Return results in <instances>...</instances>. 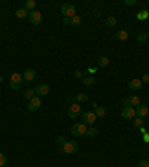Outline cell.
<instances>
[{
    "instance_id": "1",
    "label": "cell",
    "mask_w": 149,
    "mask_h": 167,
    "mask_svg": "<svg viewBox=\"0 0 149 167\" xmlns=\"http://www.w3.org/2000/svg\"><path fill=\"white\" fill-rule=\"evenodd\" d=\"M76 9H75V5H72V3H64L63 6H61V13L66 17V18H72V17H75L76 13Z\"/></svg>"
},
{
    "instance_id": "2",
    "label": "cell",
    "mask_w": 149,
    "mask_h": 167,
    "mask_svg": "<svg viewBox=\"0 0 149 167\" xmlns=\"http://www.w3.org/2000/svg\"><path fill=\"white\" fill-rule=\"evenodd\" d=\"M95 120H97V115L94 112L87 111L82 113V123L85 124V125H92V124L95 123Z\"/></svg>"
},
{
    "instance_id": "3",
    "label": "cell",
    "mask_w": 149,
    "mask_h": 167,
    "mask_svg": "<svg viewBox=\"0 0 149 167\" xmlns=\"http://www.w3.org/2000/svg\"><path fill=\"white\" fill-rule=\"evenodd\" d=\"M61 151L64 154H75L78 151V143L75 140H70V142H66L64 145L61 146Z\"/></svg>"
},
{
    "instance_id": "4",
    "label": "cell",
    "mask_w": 149,
    "mask_h": 167,
    "mask_svg": "<svg viewBox=\"0 0 149 167\" xmlns=\"http://www.w3.org/2000/svg\"><path fill=\"white\" fill-rule=\"evenodd\" d=\"M23 76L20 75V73H13L11 76V88L12 89H20L21 88V84H23Z\"/></svg>"
},
{
    "instance_id": "5",
    "label": "cell",
    "mask_w": 149,
    "mask_h": 167,
    "mask_svg": "<svg viewBox=\"0 0 149 167\" xmlns=\"http://www.w3.org/2000/svg\"><path fill=\"white\" fill-rule=\"evenodd\" d=\"M87 133V125L84 123H76L72 127V134L73 136H84Z\"/></svg>"
},
{
    "instance_id": "6",
    "label": "cell",
    "mask_w": 149,
    "mask_h": 167,
    "mask_svg": "<svg viewBox=\"0 0 149 167\" xmlns=\"http://www.w3.org/2000/svg\"><path fill=\"white\" fill-rule=\"evenodd\" d=\"M40 106H42V100H40V97L35 96L32 100L28 101V106H27V108H28V111L30 112H35V111H37Z\"/></svg>"
},
{
    "instance_id": "7",
    "label": "cell",
    "mask_w": 149,
    "mask_h": 167,
    "mask_svg": "<svg viewBox=\"0 0 149 167\" xmlns=\"http://www.w3.org/2000/svg\"><path fill=\"white\" fill-rule=\"evenodd\" d=\"M28 20H30V22L33 24V25H39L40 22H42V13L39 11H33L28 13Z\"/></svg>"
},
{
    "instance_id": "8",
    "label": "cell",
    "mask_w": 149,
    "mask_h": 167,
    "mask_svg": "<svg viewBox=\"0 0 149 167\" xmlns=\"http://www.w3.org/2000/svg\"><path fill=\"white\" fill-rule=\"evenodd\" d=\"M35 93L37 97H42V96H48L49 94V85L48 84H40L35 88Z\"/></svg>"
},
{
    "instance_id": "9",
    "label": "cell",
    "mask_w": 149,
    "mask_h": 167,
    "mask_svg": "<svg viewBox=\"0 0 149 167\" xmlns=\"http://www.w3.org/2000/svg\"><path fill=\"white\" fill-rule=\"evenodd\" d=\"M134 109H136V116H140V118H145V116L149 113V108L146 106V104H143V103H140V104L136 106Z\"/></svg>"
},
{
    "instance_id": "10",
    "label": "cell",
    "mask_w": 149,
    "mask_h": 167,
    "mask_svg": "<svg viewBox=\"0 0 149 167\" xmlns=\"http://www.w3.org/2000/svg\"><path fill=\"white\" fill-rule=\"evenodd\" d=\"M121 115H122V118H124V120H131V118H134V116H136V109H134V108H131V106L124 108L122 112H121Z\"/></svg>"
},
{
    "instance_id": "11",
    "label": "cell",
    "mask_w": 149,
    "mask_h": 167,
    "mask_svg": "<svg viewBox=\"0 0 149 167\" xmlns=\"http://www.w3.org/2000/svg\"><path fill=\"white\" fill-rule=\"evenodd\" d=\"M79 113H80L79 103H75V104H72V106L69 108V112H67L69 118H76V116H79Z\"/></svg>"
},
{
    "instance_id": "12",
    "label": "cell",
    "mask_w": 149,
    "mask_h": 167,
    "mask_svg": "<svg viewBox=\"0 0 149 167\" xmlns=\"http://www.w3.org/2000/svg\"><path fill=\"white\" fill-rule=\"evenodd\" d=\"M23 78L25 79L27 82H33L35 78H36V70H35V69H27V70L24 72Z\"/></svg>"
},
{
    "instance_id": "13",
    "label": "cell",
    "mask_w": 149,
    "mask_h": 167,
    "mask_svg": "<svg viewBox=\"0 0 149 167\" xmlns=\"http://www.w3.org/2000/svg\"><path fill=\"white\" fill-rule=\"evenodd\" d=\"M128 88H130V89H134V91L140 89V88H142V81H140V79H133V81H130V84H128Z\"/></svg>"
},
{
    "instance_id": "14",
    "label": "cell",
    "mask_w": 149,
    "mask_h": 167,
    "mask_svg": "<svg viewBox=\"0 0 149 167\" xmlns=\"http://www.w3.org/2000/svg\"><path fill=\"white\" fill-rule=\"evenodd\" d=\"M27 9L25 8H21V9H17L15 11V17L17 18H20V20H24V18H27Z\"/></svg>"
},
{
    "instance_id": "15",
    "label": "cell",
    "mask_w": 149,
    "mask_h": 167,
    "mask_svg": "<svg viewBox=\"0 0 149 167\" xmlns=\"http://www.w3.org/2000/svg\"><path fill=\"white\" fill-rule=\"evenodd\" d=\"M80 24H82V18H80L79 15H75V17L70 18V25H73V27H79Z\"/></svg>"
},
{
    "instance_id": "16",
    "label": "cell",
    "mask_w": 149,
    "mask_h": 167,
    "mask_svg": "<svg viewBox=\"0 0 149 167\" xmlns=\"http://www.w3.org/2000/svg\"><path fill=\"white\" fill-rule=\"evenodd\" d=\"M115 37H116L118 40H127V39H128V32H127V30H119L118 33L115 34Z\"/></svg>"
},
{
    "instance_id": "17",
    "label": "cell",
    "mask_w": 149,
    "mask_h": 167,
    "mask_svg": "<svg viewBox=\"0 0 149 167\" xmlns=\"http://www.w3.org/2000/svg\"><path fill=\"white\" fill-rule=\"evenodd\" d=\"M82 84L87 85V87H91L95 84V78L94 76H85V78H82Z\"/></svg>"
},
{
    "instance_id": "18",
    "label": "cell",
    "mask_w": 149,
    "mask_h": 167,
    "mask_svg": "<svg viewBox=\"0 0 149 167\" xmlns=\"http://www.w3.org/2000/svg\"><path fill=\"white\" fill-rule=\"evenodd\" d=\"M94 108H95L94 113H95L97 116H104V115H106V108H104V106H97V104L94 103Z\"/></svg>"
},
{
    "instance_id": "19",
    "label": "cell",
    "mask_w": 149,
    "mask_h": 167,
    "mask_svg": "<svg viewBox=\"0 0 149 167\" xmlns=\"http://www.w3.org/2000/svg\"><path fill=\"white\" fill-rule=\"evenodd\" d=\"M136 18H137L139 21H145V20H148V18H149V12L143 9V11L137 12V15H136Z\"/></svg>"
},
{
    "instance_id": "20",
    "label": "cell",
    "mask_w": 149,
    "mask_h": 167,
    "mask_svg": "<svg viewBox=\"0 0 149 167\" xmlns=\"http://www.w3.org/2000/svg\"><path fill=\"white\" fill-rule=\"evenodd\" d=\"M27 11H30V12H33V11H36V2L35 0H27L25 2V6H24Z\"/></svg>"
},
{
    "instance_id": "21",
    "label": "cell",
    "mask_w": 149,
    "mask_h": 167,
    "mask_svg": "<svg viewBox=\"0 0 149 167\" xmlns=\"http://www.w3.org/2000/svg\"><path fill=\"white\" fill-rule=\"evenodd\" d=\"M109 64V58L106 55H102V57H99V67H106Z\"/></svg>"
},
{
    "instance_id": "22",
    "label": "cell",
    "mask_w": 149,
    "mask_h": 167,
    "mask_svg": "<svg viewBox=\"0 0 149 167\" xmlns=\"http://www.w3.org/2000/svg\"><path fill=\"white\" fill-rule=\"evenodd\" d=\"M75 99H76V101H78V103H84V101L88 100V94H85V93H79V94L75 97Z\"/></svg>"
},
{
    "instance_id": "23",
    "label": "cell",
    "mask_w": 149,
    "mask_h": 167,
    "mask_svg": "<svg viewBox=\"0 0 149 167\" xmlns=\"http://www.w3.org/2000/svg\"><path fill=\"white\" fill-rule=\"evenodd\" d=\"M35 89L33 88H30V89H27V91H25V94H24V97H25V99H27V100L30 101L32 100V99H33V97H35Z\"/></svg>"
},
{
    "instance_id": "24",
    "label": "cell",
    "mask_w": 149,
    "mask_h": 167,
    "mask_svg": "<svg viewBox=\"0 0 149 167\" xmlns=\"http://www.w3.org/2000/svg\"><path fill=\"white\" fill-rule=\"evenodd\" d=\"M97 133H99V130L95 128V127H91V128H87V136L88 137H94V136H97Z\"/></svg>"
},
{
    "instance_id": "25",
    "label": "cell",
    "mask_w": 149,
    "mask_h": 167,
    "mask_svg": "<svg viewBox=\"0 0 149 167\" xmlns=\"http://www.w3.org/2000/svg\"><path fill=\"white\" fill-rule=\"evenodd\" d=\"M130 103H131L133 108H136V106L140 104V99H139L137 96H131V97H130Z\"/></svg>"
},
{
    "instance_id": "26",
    "label": "cell",
    "mask_w": 149,
    "mask_h": 167,
    "mask_svg": "<svg viewBox=\"0 0 149 167\" xmlns=\"http://www.w3.org/2000/svg\"><path fill=\"white\" fill-rule=\"evenodd\" d=\"M106 25H107V27H115V25H116V18H115V17H109V18L106 20Z\"/></svg>"
},
{
    "instance_id": "27",
    "label": "cell",
    "mask_w": 149,
    "mask_h": 167,
    "mask_svg": "<svg viewBox=\"0 0 149 167\" xmlns=\"http://www.w3.org/2000/svg\"><path fill=\"white\" fill-rule=\"evenodd\" d=\"M146 39H148V34L146 33H139L137 34V42L139 44H145Z\"/></svg>"
},
{
    "instance_id": "28",
    "label": "cell",
    "mask_w": 149,
    "mask_h": 167,
    "mask_svg": "<svg viewBox=\"0 0 149 167\" xmlns=\"http://www.w3.org/2000/svg\"><path fill=\"white\" fill-rule=\"evenodd\" d=\"M6 164H8V157L3 152H0V167H5Z\"/></svg>"
},
{
    "instance_id": "29",
    "label": "cell",
    "mask_w": 149,
    "mask_h": 167,
    "mask_svg": "<svg viewBox=\"0 0 149 167\" xmlns=\"http://www.w3.org/2000/svg\"><path fill=\"white\" fill-rule=\"evenodd\" d=\"M134 127H136V128H140V127H143V118H140V116H136V120H134Z\"/></svg>"
},
{
    "instance_id": "30",
    "label": "cell",
    "mask_w": 149,
    "mask_h": 167,
    "mask_svg": "<svg viewBox=\"0 0 149 167\" xmlns=\"http://www.w3.org/2000/svg\"><path fill=\"white\" fill-rule=\"evenodd\" d=\"M137 167H149V161H148V160H140V161H139V164H137Z\"/></svg>"
},
{
    "instance_id": "31",
    "label": "cell",
    "mask_w": 149,
    "mask_h": 167,
    "mask_svg": "<svg viewBox=\"0 0 149 167\" xmlns=\"http://www.w3.org/2000/svg\"><path fill=\"white\" fill-rule=\"evenodd\" d=\"M122 106L124 108H128V106H131V103H130V97H125V99H122ZM133 108V106H131Z\"/></svg>"
},
{
    "instance_id": "32",
    "label": "cell",
    "mask_w": 149,
    "mask_h": 167,
    "mask_svg": "<svg viewBox=\"0 0 149 167\" xmlns=\"http://www.w3.org/2000/svg\"><path fill=\"white\" fill-rule=\"evenodd\" d=\"M57 142H58V143H60L61 146H63L64 143H66V142H67V140H66V137H64V136H58V137H57Z\"/></svg>"
},
{
    "instance_id": "33",
    "label": "cell",
    "mask_w": 149,
    "mask_h": 167,
    "mask_svg": "<svg viewBox=\"0 0 149 167\" xmlns=\"http://www.w3.org/2000/svg\"><path fill=\"white\" fill-rule=\"evenodd\" d=\"M140 81H142V84H149V73H145Z\"/></svg>"
},
{
    "instance_id": "34",
    "label": "cell",
    "mask_w": 149,
    "mask_h": 167,
    "mask_svg": "<svg viewBox=\"0 0 149 167\" xmlns=\"http://www.w3.org/2000/svg\"><path fill=\"white\" fill-rule=\"evenodd\" d=\"M124 3L128 5V6H133V5H136V3H137V0H124Z\"/></svg>"
},
{
    "instance_id": "35",
    "label": "cell",
    "mask_w": 149,
    "mask_h": 167,
    "mask_svg": "<svg viewBox=\"0 0 149 167\" xmlns=\"http://www.w3.org/2000/svg\"><path fill=\"white\" fill-rule=\"evenodd\" d=\"M95 72H97V67H90L88 69V73H91V75H94Z\"/></svg>"
},
{
    "instance_id": "36",
    "label": "cell",
    "mask_w": 149,
    "mask_h": 167,
    "mask_svg": "<svg viewBox=\"0 0 149 167\" xmlns=\"http://www.w3.org/2000/svg\"><path fill=\"white\" fill-rule=\"evenodd\" d=\"M75 76L76 78H82V72L80 70H75Z\"/></svg>"
},
{
    "instance_id": "37",
    "label": "cell",
    "mask_w": 149,
    "mask_h": 167,
    "mask_svg": "<svg viewBox=\"0 0 149 167\" xmlns=\"http://www.w3.org/2000/svg\"><path fill=\"white\" fill-rule=\"evenodd\" d=\"M143 140H145L146 143L149 142V134H148V133H146V134H143Z\"/></svg>"
},
{
    "instance_id": "38",
    "label": "cell",
    "mask_w": 149,
    "mask_h": 167,
    "mask_svg": "<svg viewBox=\"0 0 149 167\" xmlns=\"http://www.w3.org/2000/svg\"><path fill=\"white\" fill-rule=\"evenodd\" d=\"M63 21H64L66 25H69V24H70V18H66V17H64V20H63Z\"/></svg>"
},
{
    "instance_id": "39",
    "label": "cell",
    "mask_w": 149,
    "mask_h": 167,
    "mask_svg": "<svg viewBox=\"0 0 149 167\" xmlns=\"http://www.w3.org/2000/svg\"><path fill=\"white\" fill-rule=\"evenodd\" d=\"M140 133H142V134H146L148 131H146V128H145V127H140Z\"/></svg>"
},
{
    "instance_id": "40",
    "label": "cell",
    "mask_w": 149,
    "mask_h": 167,
    "mask_svg": "<svg viewBox=\"0 0 149 167\" xmlns=\"http://www.w3.org/2000/svg\"><path fill=\"white\" fill-rule=\"evenodd\" d=\"M94 15H95V17H100V15H102V12H100V11H94Z\"/></svg>"
},
{
    "instance_id": "41",
    "label": "cell",
    "mask_w": 149,
    "mask_h": 167,
    "mask_svg": "<svg viewBox=\"0 0 149 167\" xmlns=\"http://www.w3.org/2000/svg\"><path fill=\"white\" fill-rule=\"evenodd\" d=\"M2 81H3V78H2V76H0V82H2Z\"/></svg>"
},
{
    "instance_id": "42",
    "label": "cell",
    "mask_w": 149,
    "mask_h": 167,
    "mask_svg": "<svg viewBox=\"0 0 149 167\" xmlns=\"http://www.w3.org/2000/svg\"><path fill=\"white\" fill-rule=\"evenodd\" d=\"M148 37H149V32H148Z\"/></svg>"
}]
</instances>
